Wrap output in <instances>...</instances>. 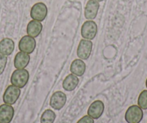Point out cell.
Returning <instances> with one entry per match:
<instances>
[{"instance_id": "19", "label": "cell", "mask_w": 147, "mask_h": 123, "mask_svg": "<svg viewBox=\"0 0 147 123\" xmlns=\"http://www.w3.org/2000/svg\"><path fill=\"white\" fill-rule=\"evenodd\" d=\"M7 63V57L0 53V75H2L5 71Z\"/></svg>"}, {"instance_id": "13", "label": "cell", "mask_w": 147, "mask_h": 123, "mask_svg": "<svg viewBox=\"0 0 147 123\" xmlns=\"http://www.w3.org/2000/svg\"><path fill=\"white\" fill-rule=\"evenodd\" d=\"M42 30H43V25H42L41 22L32 19V20L30 21L29 23L28 24L27 33H28V35L35 38L39 36Z\"/></svg>"}, {"instance_id": "7", "label": "cell", "mask_w": 147, "mask_h": 123, "mask_svg": "<svg viewBox=\"0 0 147 123\" xmlns=\"http://www.w3.org/2000/svg\"><path fill=\"white\" fill-rule=\"evenodd\" d=\"M18 47L20 51L30 55L33 53L35 50L36 47V41L34 38H32L29 35H25L20 39Z\"/></svg>"}, {"instance_id": "22", "label": "cell", "mask_w": 147, "mask_h": 123, "mask_svg": "<svg viewBox=\"0 0 147 123\" xmlns=\"http://www.w3.org/2000/svg\"><path fill=\"white\" fill-rule=\"evenodd\" d=\"M146 87L147 88V79H146Z\"/></svg>"}, {"instance_id": "10", "label": "cell", "mask_w": 147, "mask_h": 123, "mask_svg": "<svg viewBox=\"0 0 147 123\" xmlns=\"http://www.w3.org/2000/svg\"><path fill=\"white\" fill-rule=\"evenodd\" d=\"M14 114L15 110L11 105L7 104L0 105V123H10Z\"/></svg>"}, {"instance_id": "4", "label": "cell", "mask_w": 147, "mask_h": 123, "mask_svg": "<svg viewBox=\"0 0 147 123\" xmlns=\"http://www.w3.org/2000/svg\"><path fill=\"white\" fill-rule=\"evenodd\" d=\"M47 14V7L43 2H38L31 8L30 17L32 19L35 20L42 22L46 19Z\"/></svg>"}, {"instance_id": "11", "label": "cell", "mask_w": 147, "mask_h": 123, "mask_svg": "<svg viewBox=\"0 0 147 123\" xmlns=\"http://www.w3.org/2000/svg\"><path fill=\"white\" fill-rule=\"evenodd\" d=\"M105 106L100 100H96L91 104L87 110V114L92 119H99L103 114Z\"/></svg>"}, {"instance_id": "18", "label": "cell", "mask_w": 147, "mask_h": 123, "mask_svg": "<svg viewBox=\"0 0 147 123\" xmlns=\"http://www.w3.org/2000/svg\"><path fill=\"white\" fill-rule=\"evenodd\" d=\"M138 106L142 110H147V90L141 91L138 96Z\"/></svg>"}, {"instance_id": "14", "label": "cell", "mask_w": 147, "mask_h": 123, "mask_svg": "<svg viewBox=\"0 0 147 123\" xmlns=\"http://www.w3.org/2000/svg\"><path fill=\"white\" fill-rule=\"evenodd\" d=\"M79 81H80V80H79L78 76L73 74V73L69 74L65 78L63 81V84H62L63 89L67 91H74L78 86Z\"/></svg>"}, {"instance_id": "12", "label": "cell", "mask_w": 147, "mask_h": 123, "mask_svg": "<svg viewBox=\"0 0 147 123\" xmlns=\"http://www.w3.org/2000/svg\"><path fill=\"white\" fill-rule=\"evenodd\" d=\"M30 57V55L20 51L16 54L14 60V66L17 69H24L29 64Z\"/></svg>"}, {"instance_id": "3", "label": "cell", "mask_w": 147, "mask_h": 123, "mask_svg": "<svg viewBox=\"0 0 147 123\" xmlns=\"http://www.w3.org/2000/svg\"><path fill=\"white\" fill-rule=\"evenodd\" d=\"M97 33V25L92 20H87L82 25L81 35L84 39L92 40L95 38Z\"/></svg>"}, {"instance_id": "21", "label": "cell", "mask_w": 147, "mask_h": 123, "mask_svg": "<svg viewBox=\"0 0 147 123\" xmlns=\"http://www.w3.org/2000/svg\"><path fill=\"white\" fill-rule=\"evenodd\" d=\"M95 1H97V2H102V1H104V0H95Z\"/></svg>"}, {"instance_id": "16", "label": "cell", "mask_w": 147, "mask_h": 123, "mask_svg": "<svg viewBox=\"0 0 147 123\" xmlns=\"http://www.w3.org/2000/svg\"><path fill=\"white\" fill-rule=\"evenodd\" d=\"M86 71V64L82 59H75L72 61L70 71L77 76H82Z\"/></svg>"}, {"instance_id": "15", "label": "cell", "mask_w": 147, "mask_h": 123, "mask_svg": "<svg viewBox=\"0 0 147 123\" xmlns=\"http://www.w3.org/2000/svg\"><path fill=\"white\" fill-rule=\"evenodd\" d=\"M15 49V43L10 38H4L0 41V53L5 56H10Z\"/></svg>"}, {"instance_id": "17", "label": "cell", "mask_w": 147, "mask_h": 123, "mask_svg": "<svg viewBox=\"0 0 147 123\" xmlns=\"http://www.w3.org/2000/svg\"><path fill=\"white\" fill-rule=\"evenodd\" d=\"M56 115L51 110H46L43 112L40 117V123H53L56 120Z\"/></svg>"}, {"instance_id": "5", "label": "cell", "mask_w": 147, "mask_h": 123, "mask_svg": "<svg viewBox=\"0 0 147 123\" xmlns=\"http://www.w3.org/2000/svg\"><path fill=\"white\" fill-rule=\"evenodd\" d=\"M92 42L91 40L82 39L80 40L77 48V56L82 60H87L91 55L92 50Z\"/></svg>"}, {"instance_id": "8", "label": "cell", "mask_w": 147, "mask_h": 123, "mask_svg": "<svg viewBox=\"0 0 147 123\" xmlns=\"http://www.w3.org/2000/svg\"><path fill=\"white\" fill-rule=\"evenodd\" d=\"M66 95L63 92L58 91L52 94L50 99V105L56 110H60L64 107L66 102Z\"/></svg>"}, {"instance_id": "6", "label": "cell", "mask_w": 147, "mask_h": 123, "mask_svg": "<svg viewBox=\"0 0 147 123\" xmlns=\"http://www.w3.org/2000/svg\"><path fill=\"white\" fill-rule=\"evenodd\" d=\"M20 89L14 85H10L6 89L3 95V101L5 104L12 105L19 99L20 96Z\"/></svg>"}, {"instance_id": "1", "label": "cell", "mask_w": 147, "mask_h": 123, "mask_svg": "<svg viewBox=\"0 0 147 123\" xmlns=\"http://www.w3.org/2000/svg\"><path fill=\"white\" fill-rule=\"evenodd\" d=\"M29 76V72L26 69H17L12 73L10 81L12 85L22 89L28 84Z\"/></svg>"}, {"instance_id": "9", "label": "cell", "mask_w": 147, "mask_h": 123, "mask_svg": "<svg viewBox=\"0 0 147 123\" xmlns=\"http://www.w3.org/2000/svg\"><path fill=\"white\" fill-rule=\"evenodd\" d=\"M100 9V4L95 0H89L84 8V17L88 20L95 19Z\"/></svg>"}, {"instance_id": "20", "label": "cell", "mask_w": 147, "mask_h": 123, "mask_svg": "<svg viewBox=\"0 0 147 123\" xmlns=\"http://www.w3.org/2000/svg\"><path fill=\"white\" fill-rule=\"evenodd\" d=\"M77 123H94V119L89 115H85L82 117Z\"/></svg>"}, {"instance_id": "2", "label": "cell", "mask_w": 147, "mask_h": 123, "mask_svg": "<svg viewBox=\"0 0 147 123\" xmlns=\"http://www.w3.org/2000/svg\"><path fill=\"white\" fill-rule=\"evenodd\" d=\"M144 117L142 109L138 105L128 107L125 114V120L128 123H140Z\"/></svg>"}]
</instances>
